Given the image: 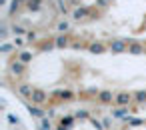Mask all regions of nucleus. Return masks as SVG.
Here are the masks:
<instances>
[{
	"label": "nucleus",
	"mask_w": 146,
	"mask_h": 130,
	"mask_svg": "<svg viewBox=\"0 0 146 130\" xmlns=\"http://www.w3.org/2000/svg\"><path fill=\"white\" fill-rule=\"evenodd\" d=\"M100 12L102 10H98L96 6H92V8H88V6H76L72 10V20L74 22H90L94 18H100L98 16Z\"/></svg>",
	"instance_id": "1"
},
{
	"label": "nucleus",
	"mask_w": 146,
	"mask_h": 130,
	"mask_svg": "<svg viewBox=\"0 0 146 130\" xmlns=\"http://www.w3.org/2000/svg\"><path fill=\"white\" fill-rule=\"evenodd\" d=\"M74 98H78L74 92H70V90H58V92H54L52 96H50V104H62V102H70V100H74Z\"/></svg>",
	"instance_id": "2"
},
{
	"label": "nucleus",
	"mask_w": 146,
	"mask_h": 130,
	"mask_svg": "<svg viewBox=\"0 0 146 130\" xmlns=\"http://www.w3.org/2000/svg\"><path fill=\"white\" fill-rule=\"evenodd\" d=\"M30 100H32V104H38V106H44L48 100H50V96L42 90V88H34L32 90V96H30Z\"/></svg>",
	"instance_id": "3"
},
{
	"label": "nucleus",
	"mask_w": 146,
	"mask_h": 130,
	"mask_svg": "<svg viewBox=\"0 0 146 130\" xmlns=\"http://www.w3.org/2000/svg\"><path fill=\"white\" fill-rule=\"evenodd\" d=\"M134 100V94H130V92H118V94H114V106H128L130 102Z\"/></svg>",
	"instance_id": "4"
},
{
	"label": "nucleus",
	"mask_w": 146,
	"mask_h": 130,
	"mask_svg": "<svg viewBox=\"0 0 146 130\" xmlns=\"http://www.w3.org/2000/svg\"><path fill=\"white\" fill-rule=\"evenodd\" d=\"M72 34L70 32H64V34H58L56 36V48H70L72 46Z\"/></svg>",
	"instance_id": "5"
},
{
	"label": "nucleus",
	"mask_w": 146,
	"mask_h": 130,
	"mask_svg": "<svg viewBox=\"0 0 146 130\" xmlns=\"http://www.w3.org/2000/svg\"><path fill=\"white\" fill-rule=\"evenodd\" d=\"M10 72L16 74V78H22V76L26 74V62H22V60L16 58V60L10 64Z\"/></svg>",
	"instance_id": "6"
},
{
	"label": "nucleus",
	"mask_w": 146,
	"mask_h": 130,
	"mask_svg": "<svg viewBox=\"0 0 146 130\" xmlns=\"http://www.w3.org/2000/svg\"><path fill=\"white\" fill-rule=\"evenodd\" d=\"M108 50H112V52H128V40H110Z\"/></svg>",
	"instance_id": "7"
},
{
	"label": "nucleus",
	"mask_w": 146,
	"mask_h": 130,
	"mask_svg": "<svg viewBox=\"0 0 146 130\" xmlns=\"http://www.w3.org/2000/svg\"><path fill=\"white\" fill-rule=\"evenodd\" d=\"M96 102L98 104H112L114 102V94L110 90H100L98 96H96Z\"/></svg>",
	"instance_id": "8"
},
{
	"label": "nucleus",
	"mask_w": 146,
	"mask_h": 130,
	"mask_svg": "<svg viewBox=\"0 0 146 130\" xmlns=\"http://www.w3.org/2000/svg\"><path fill=\"white\" fill-rule=\"evenodd\" d=\"M88 50L94 52V54H102V52L108 50V46H106L104 42H90V44H88Z\"/></svg>",
	"instance_id": "9"
},
{
	"label": "nucleus",
	"mask_w": 146,
	"mask_h": 130,
	"mask_svg": "<svg viewBox=\"0 0 146 130\" xmlns=\"http://www.w3.org/2000/svg\"><path fill=\"white\" fill-rule=\"evenodd\" d=\"M146 48H144V44H140V42H132V40H128V52L130 54H142Z\"/></svg>",
	"instance_id": "10"
},
{
	"label": "nucleus",
	"mask_w": 146,
	"mask_h": 130,
	"mask_svg": "<svg viewBox=\"0 0 146 130\" xmlns=\"http://www.w3.org/2000/svg\"><path fill=\"white\" fill-rule=\"evenodd\" d=\"M16 90H18V94H20V96H24V98H30V96H32V90H34V86H32V84H20Z\"/></svg>",
	"instance_id": "11"
},
{
	"label": "nucleus",
	"mask_w": 146,
	"mask_h": 130,
	"mask_svg": "<svg viewBox=\"0 0 146 130\" xmlns=\"http://www.w3.org/2000/svg\"><path fill=\"white\" fill-rule=\"evenodd\" d=\"M56 28H58V34H64V32H68V30H70V22H66V20H60Z\"/></svg>",
	"instance_id": "12"
},
{
	"label": "nucleus",
	"mask_w": 146,
	"mask_h": 130,
	"mask_svg": "<svg viewBox=\"0 0 146 130\" xmlns=\"http://www.w3.org/2000/svg\"><path fill=\"white\" fill-rule=\"evenodd\" d=\"M110 4H112V0H96V4H94V6H96L98 10H106Z\"/></svg>",
	"instance_id": "13"
},
{
	"label": "nucleus",
	"mask_w": 146,
	"mask_h": 130,
	"mask_svg": "<svg viewBox=\"0 0 146 130\" xmlns=\"http://www.w3.org/2000/svg\"><path fill=\"white\" fill-rule=\"evenodd\" d=\"M16 58L22 60V62H30L32 60V52H20V54H16Z\"/></svg>",
	"instance_id": "14"
},
{
	"label": "nucleus",
	"mask_w": 146,
	"mask_h": 130,
	"mask_svg": "<svg viewBox=\"0 0 146 130\" xmlns=\"http://www.w3.org/2000/svg\"><path fill=\"white\" fill-rule=\"evenodd\" d=\"M134 100H136L138 104L146 102V90H140V92H136V94H134Z\"/></svg>",
	"instance_id": "15"
},
{
	"label": "nucleus",
	"mask_w": 146,
	"mask_h": 130,
	"mask_svg": "<svg viewBox=\"0 0 146 130\" xmlns=\"http://www.w3.org/2000/svg\"><path fill=\"white\" fill-rule=\"evenodd\" d=\"M12 30H14V34H26V32H28V30H26L24 26H20V24H14Z\"/></svg>",
	"instance_id": "16"
},
{
	"label": "nucleus",
	"mask_w": 146,
	"mask_h": 130,
	"mask_svg": "<svg viewBox=\"0 0 146 130\" xmlns=\"http://www.w3.org/2000/svg\"><path fill=\"white\" fill-rule=\"evenodd\" d=\"M26 38H28V42H36V34H34L32 30H28V32H26Z\"/></svg>",
	"instance_id": "17"
},
{
	"label": "nucleus",
	"mask_w": 146,
	"mask_h": 130,
	"mask_svg": "<svg viewBox=\"0 0 146 130\" xmlns=\"http://www.w3.org/2000/svg\"><path fill=\"white\" fill-rule=\"evenodd\" d=\"M30 112H32V114H34V116H42V114H44V112H42V110H40V108H38V104H36V106H34V108H30Z\"/></svg>",
	"instance_id": "18"
},
{
	"label": "nucleus",
	"mask_w": 146,
	"mask_h": 130,
	"mask_svg": "<svg viewBox=\"0 0 146 130\" xmlns=\"http://www.w3.org/2000/svg\"><path fill=\"white\" fill-rule=\"evenodd\" d=\"M0 2H2V4H4V2H6V0H0Z\"/></svg>",
	"instance_id": "19"
},
{
	"label": "nucleus",
	"mask_w": 146,
	"mask_h": 130,
	"mask_svg": "<svg viewBox=\"0 0 146 130\" xmlns=\"http://www.w3.org/2000/svg\"><path fill=\"white\" fill-rule=\"evenodd\" d=\"M72 2H78V0H72Z\"/></svg>",
	"instance_id": "20"
}]
</instances>
